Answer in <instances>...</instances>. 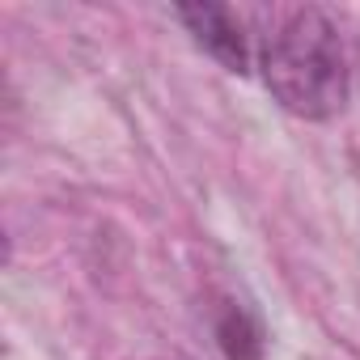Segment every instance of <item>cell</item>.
<instances>
[{
  "label": "cell",
  "mask_w": 360,
  "mask_h": 360,
  "mask_svg": "<svg viewBox=\"0 0 360 360\" xmlns=\"http://www.w3.org/2000/svg\"><path fill=\"white\" fill-rule=\"evenodd\" d=\"M267 94L305 123H326L343 115L352 98V51L339 22L318 9H292L263 39L259 51Z\"/></svg>",
  "instance_id": "1"
},
{
  "label": "cell",
  "mask_w": 360,
  "mask_h": 360,
  "mask_svg": "<svg viewBox=\"0 0 360 360\" xmlns=\"http://www.w3.org/2000/svg\"><path fill=\"white\" fill-rule=\"evenodd\" d=\"M174 18L187 26V34L195 39V47L208 51L225 72H238V77L250 72V34H246L242 18L229 5L195 0V5H178Z\"/></svg>",
  "instance_id": "2"
},
{
  "label": "cell",
  "mask_w": 360,
  "mask_h": 360,
  "mask_svg": "<svg viewBox=\"0 0 360 360\" xmlns=\"http://www.w3.org/2000/svg\"><path fill=\"white\" fill-rule=\"evenodd\" d=\"M212 335L225 352V360H263L267 352V335L263 322L233 297H221L212 309Z\"/></svg>",
  "instance_id": "3"
}]
</instances>
